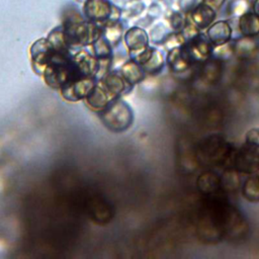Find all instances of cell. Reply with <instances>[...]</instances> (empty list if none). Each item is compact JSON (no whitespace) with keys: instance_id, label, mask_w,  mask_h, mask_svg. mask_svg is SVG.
<instances>
[{"instance_id":"cell-20","label":"cell","mask_w":259,"mask_h":259,"mask_svg":"<svg viewBox=\"0 0 259 259\" xmlns=\"http://www.w3.org/2000/svg\"><path fill=\"white\" fill-rule=\"evenodd\" d=\"M252 8H253V12L259 17V0H254L253 1Z\"/></svg>"},{"instance_id":"cell-12","label":"cell","mask_w":259,"mask_h":259,"mask_svg":"<svg viewBox=\"0 0 259 259\" xmlns=\"http://www.w3.org/2000/svg\"><path fill=\"white\" fill-rule=\"evenodd\" d=\"M171 32L168 30V28L163 24L159 23L154 29L151 31V37L154 42L156 44H162L167 40V38L170 36Z\"/></svg>"},{"instance_id":"cell-15","label":"cell","mask_w":259,"mask_h":259,"mask_svg":"<svg viewBox=\"0 0 259 259\" xmlns=\"http://www.w3.org/2000/svg\"><path fill=\"white\" fill-rule=\"evenodd\" d=\"M93 8H87L88 11H89V15L91 17H94V18H103L105 17V15L108 13V9L106 7V5L100 1H94L91 3V5Z\"/></svg>"},{"instance_id":"cell-8","label":"cell","mask_w":259,"mask_h":259,"mask_svg":"<svg viewBox=\"0 0 259 259\" xmlns=\"http://www.w3.org/2000/svg\"><path fill=\"white\" fill-rule=\"evenodd\" d=\"M235 55L239 58L250 57L256 50V42L252 37L244 36L234 42Z\"/></svg>"},{"instance_id":"cell-10","label":"cell","mask_w":259,"mask_h":259,"mask_svg":"<svg viewBox=\"0 0 259 259\" xmlns=\"http://www.w3.org/2000/svg\"><path fill=\"white\" fill-rule=\"evenodd\" d=\"M252 7L250 0H231L228 4V13L232 17H241Z\"/></svg>"},{"instance_id":"cell-6","label":"cell","mask_w":259,"mask_h":259,"mask_svg":"<svg viewBox=\"0 0 259 259\" xmlns=\"http://www.w3.org/2000/svg\"><path fill=\"white\" fill-rule=\"evenodd\" d=\"M239 29L244 36L253 37L259 34V17L249 11L239 17Z\"/></svg>"},{"instance_id":"cell-1","label":"cell","mask_w":259,"mask_h":259,"mask_svg":"<svg viewBox=\"0 0 259 259\" xmlns=\"http://www.w3.org/2000/svg\"><path fill=\"white\" fill-rule=\"evenodd\" d=\"M183 47L192 63L205 61L210 55H212V51L214 49V46L211 44L207 35H204L201 32L191 40L185 42Z\"/></svg>"},{"instance_id":"cell-5","label":"cell","mask_w":259,"mask_h":259,"mask_svg":"<svg viewBox=\"0 0 259 259\" xmlns=\"http://www.w3.org/2000/svg\"><path fill=\"white\" fill-rule=\"evenodd\" d=\"M167 63L172 71L180 73L186 71L192 64V61L182 45L170 50L167 56Z\"/></svg>"},{"instance_id":"cell-9","label":"cell","mask_w":259,"mask_h":259,"mask_svg":"<svg viewBox=\"0 0 259 259\" xmlns=\"http://www.w3.org/2000/svg\"><path fill=\"white\" fill-rule=\"evenodd\" d=\"M164 65V58L163 55L160 51L153 49V52L149 59L143 64V69L144 71L148 73H157L159 72Z\"/></svg>"},{"instance_id":"cell-7","label":"cell","mask_w":259,"mask_h":259,"mask_svg":"<svg viewBox=\"0 0 259 259\" xmlns=\"http://www.w3.org/2000/svg\"><path fill=\"white\" fill-rule=\"evenodd\" d=\"M126 42L131 50L144 51L147 49L148 36L141 28H133L126 34Z\"/></svg>"},{"instance_id":"cell-18","label":"cell","mask_w":259,"mask_h":259,"mask_svg":"<svg viewBox=\"0 0 259 259\" xmlns=\"http://www.w3.org/2000/svg\"><path fill=\"white\" fill-rule=\"evenodd\" d=\"M197 4L196 0H178V6L183 13H190Z\"/></svg>"},{"instance_id":"cell-11","label":"cell","mask_w":259,"mask_h":259,"mask_svg":"<svg viewBox=\"0 0 259 259\" xmlns=\"http://www.w3.org/2000/svg\"><path fill=\"white\" fill-rule=\"evenodd\" d=\"M123 75L124 79H126L127 82L136 83L143 79L144 69L142 68V66H139V64L131 62L123 67Z\"/></svg>"},{"instance_id":"cell-16","label":"cell","mask_w":259,"mask_h":259,"mask_svg":"<svg viewBox=\"0 0 259 259\" xmlns=\"http://www.w3.org/2000/svg\"><path fill=\"white\" fill-rule=\"evenodd\" d=\"M200 29L193 23V22H189V21H186L183 29L180 31L181 35L183 36L185 42L191 40L193 37H195L198 33H200L199 31Z\"/></svg>"},{"instance_id":"cell-14","label":"cell","mask_w":259,"mask_h":259,"mask_svg":"<svg viewBox=\"0 0 259 259\" xmlns=\"http://www.w3.org/2000/svg\"><path fill=\"white\" fill-rule=\"evenodd\" d=\"M186 21L187 19L180 11H173L169 17V24L175 32H180L183 29Z\"/></svg>"},{"instance_id":"cell-17","label":"cell","mask_w":259,"mask_h":259,"mask_svg":"<svg viewBox=\"0 0 259 259\" xmlns=\"http://www.w3.org/2000/svg\"><path fill=\"white\" fill-rule=\"evenodd\" d=\"M245 139L246 144L259 147V128L249 130L245 135Z\"/></svg>"},{"instance_id":"cell-3","label":"cell","mask_w":259,"mask_h":259,"mask_svg":"<svg viewBox=\"0 0 259 259\" xmlns=\"http://www.w3.org/2000/svg\"><path fill=\"white\" fill-rule=\"evenodd\" d=\"M232 27L226 20L213 22L207 27L206 30V35L214 47L229 42L232 38Z\"/></svg>"},{"instance_id":"cell-13","label":"cell","mask_w":259,"mask_h":259,"mask_svg":"<svg viewBox=\"0 0 259 259\" xmlns=\"http://www.w3.org/2000/svg\"><path fill=\"white\" fill-rule=\"evenodd\" d=\"M212 55L218 60H229L230 58H232V56L235 55L234 46L229 42L222 46H217L212 51Z\"/></svg>"},{"instance_id":"cell-4","label":"cell","mask_w":259,"mask_h":259,"mask_svg":"<svg viewBox=\"0 0 259 259\" xmlns=\"http://www.w3.org/2000/svg\"><path fill=\"white\" fill-rule=\"evenodd\" d=\"M192 22L199 28L205 29L213 23L217 13L213 7L205 2L198 3L195 8L190 12Z\"/></svg>"},{"instance_id":"cell-2","label":"cell","mask_w":259,"mask_h":259,"mask_svg":"<svg viewBox=\"0 0 259 259\" xmlns=\"http://www.w3.org/2000/svg\"><path fill=\"white\" fill-rule=\"evenodd\" d=\"M102 118L104 122L108 125V127H111L113 130L119 131L127 126L128 123L132 122V114L131 111L127 109L126 106L122 102H120L118 114H115L114 109L112 106L107 108V111L103 112Z\"/></svg>"},{"instance_id":"cell-19","label":"cell","mask_w":259,"mask_h":259,"mask_svg":"<svg viewBox=\"0 0 259 259\" xmlns=\"http://www.w3.org/2000/svg\"><path fill=\"white\" fill-rule=\"evenodd\" d=\"M225 1L226 0H203V2L209 4L213 8H220L225 3Z\"/></svg>"}]
</instances>
